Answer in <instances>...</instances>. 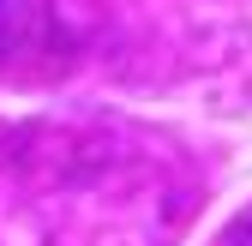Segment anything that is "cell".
<instances>
[{
    "label": "cell",
    "instance_id": "cell-1",
    "mask_svg": "<svg viewBox=\"0 0 252 246\" xmlns=\"http://www.w3.org/2000/svg\"><path fill=\"white\" fill-rule=\"evenodd\" d=\"M228 246H252V228H246V234H234V240H228Z\"/></svg>",
    "mask_w": 252,
    "mask_h": 246
}]
</instances>
